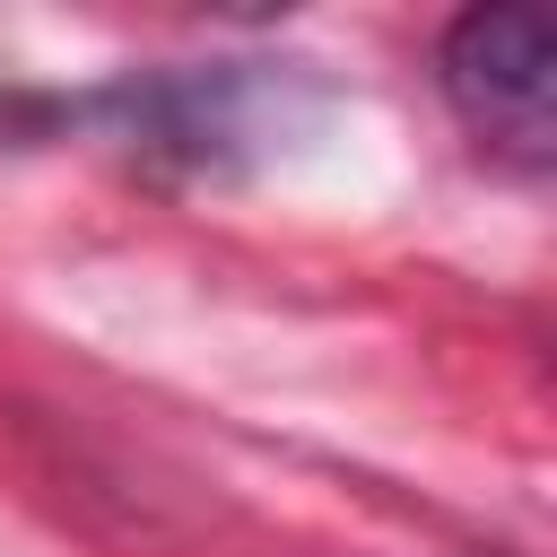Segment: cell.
I'll list each match as a JSON object with an SVG mask.
<instances>
[{"label": "cell", "instance_id": "obj_1", "mask_svg": "<svg viewBox=\"0 0 557 557\" xmlns=\"http://www.w3.org/2000/svg\"><path fill=\"white\" fill-rule=\"evenodd\" d=\"M444 104L479 148L540 174L557 157V44L540 9H461L435 44Z\"/></svg>", "mask_w": 557, "mask_h": 557}]
</instances>
